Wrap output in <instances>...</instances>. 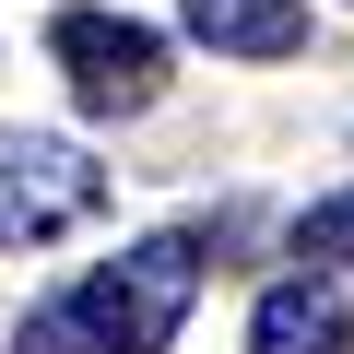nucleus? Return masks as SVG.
Returning <instances> with one entry per match:
<instances>
[{
    "mask_svg": "<svg viewBox=\"0 0 354 354\" xmlns=\"http://www.w3.org/2000/svg\"><path fill=\"white\" fill-rule=\"evenodd\" d=\"M189 295H201V236H142L106 272H83L71 295L24 307L12 354H165L177 319H189Z\"/></svg>",
    "mask_w": 354,
    "mask_h": 354,
    "instance_id": "1",
    "label": "nucleus"
},
{
    "mask_svg": "<svg viewBox=\"0 0 354 354\" xmlns=\"http://www.w3.org/2000/svg\"><path fill=\"white\" fill-rule=\"evenodd\" d=\"M106 213V165L59 130H0V248H48Z\"/></svg>",
    "mask_w": 354,
    "mask_h": 354,
    "instance_id": "2",
    "label": "nucleus"
},
{
    "mask_svg": "<svg viewBox=\"0 0 354 354\" xmlns=\"http://www.w3.org/2000/svg\"><path fill=\"white\" fill-rule=\"evenodd\" d=\"M48 59L71 71V95H83L95 118H142V106L165 95V36L130 24V12H59V24H48Z\"/></svg>",
    "mask_w": 354,
    "mask_h": 354,
    "instance_id": "3",
    "label": "nucleus"
},
{
    "mask_svg": "<svg viewBox=\"0 0 354 354\" xmlns=\"http://www.w3.org/2000/svg\"><path fill=\"white\" fill-rule=\"evenodd\" d=\"M248 354H354V307L330 272H283L248 307Z\"/></svg>",
    "mask_w": 354,
    "mask_h": 354,
    "instance_id": "4",
    "label": "nucleus"
},
{
    "mask_svg": "<svg viewBox=\"0 0 354 354\" xmlns=\"http://www.w3.org/2000/svg\"><path fill=\"white\" fill-rule=\"evenodd\" d=\"M213 59H295L307 48V0H177Z\"/></svg>",
    "mask_w": 354,
    "mask_h": 354,
    "instance_id": "5",
    "label": "nucleus"
},
{
    "mask_svg": "<svg viewBox=\"0 0 354 354\" xmlns=\"http://www.w3.org/2000/svg\"><path fill=\"white\" fill-rule=\"evenodd\" d=\"M295 260H354V189H330V201L295 213Z\"/></svg>",
    "mask_w": 354,
    "mask_h": 354,
    "instance_id": "6",
    "label": "nucleus"
}]
</instances>
